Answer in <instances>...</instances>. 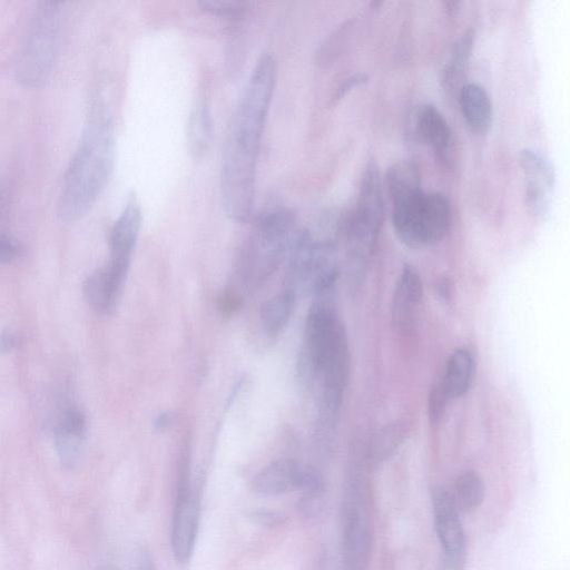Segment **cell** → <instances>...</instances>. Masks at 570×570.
<instances>
[{
	"label": "cell",
	"mask_w": 570,
	"mask_h": 570,
	"mask_svg": "<svg viewBox=\"0 0 570 570\" xmlns=\"http://www.w3.org/2000/svg\"><path fill=\"white\" fill-rule=\"evenodd\" d=\"M62 3L42 1L35 8L14 62L18 81L41 87L53 69L61 31Z\"/></svg>",
	"instance_id": "3"
},
{
	"label": "cell",
	"mask_w": 570,
	"mask_h": 570,
	"mask_svg": "<svg viewBox=\"0 0 570 570\" xmlns=\"http://www.w3.org/2000/svg\"><path fill=\"white\" fill-rule=\"evenodd\" d=\"M252 490L262 495L302 492L301 508L314 513L322 505L324 481L313 466L299 461L282 459L271 462L252 480Z\"/></svg>",
	"instance_id": "6"
},
{
	"label": "cell",
	"mask_w": 570,
	"mask_h": 570,
	"mask_svg": "<svg viewBox=\"0 0 570 570\" xmlns=\"http://www.w3.org/2000/svg\"><path fill=\"white\" fill-rule=\"evenodd\" d=\"M276 75L273 55L263 53L228 125L220 165V197L226 215L237 223L252 217L257 157Z\"/></svg>",
	"instance_id": "1"
},
{
	"label": "cell",
	"mask_w": 570,
	"mask_h": 570,
	"mask_svg": "<svg viewBox=\"0 0 570 570\" xmlns=\"http://www.w3.org/2000/svg\"><path fill=\"white\" fill-rule=\"evenodd\" d=\"M177 421V415L173 411H165L159 413L154 421V426L158 431H166L171 428Z\"/></svg>",
	"instance_id": "27"
},
{
	"label": "cell",
	"mask_w": 570,
	"mask_h": 570,
	"mask_svg": "<svg viewBox=\"0 0 570 570\" xmlns=\"http://www.w3.org/2000/svg\"><path fill=\"white\" fill-rule=\"evenodd\" d=\"M422 297V283L416 269L405 265L400 275L394 297L393 317L400 325L412 316Z\"/></svg>",
	"instance_id": "18"
},
{
	"label": "cell",
	"mask_w": 570,
	"mask_h": 570,
	"mask_svg": "<svg viewBox=\"0 0 570 570\" xmlns=\"http://www.w3.org/2000/svg\"><path fill=\"white\" fill-rule=\"evenodd\" d=\"M348 364L345 331L333 309L315 303L307 315L297 371L299 379L313 383L327 371Z\"/></svg>",
	"instance_id": "4"
},
{
	"label": "cell",
	"mask_w": 570,
	"mask_h": 570,
	"mask_svg": "<svg viewBox=\"0 0 570 570\" xmlns=\"http://www.w3.org/2000/svg\"><path fill=\"white\" fill-rule=\"evenodd\" d=\"M214 124L208 104L198 100L191 108L186 125L187 149L193 158L202 159L210 149Z\"/></svg>",
	"instance_id": "16"
},
{
	"label": "cell",
	"mask_w": 570,
	"mask_h": 570,
	"mask_svg": "<svg viewBox=\"0 0 570 570\" xmlns=\"http://www.w3.org/2000/svg\"><path fill=\"white\" fill-rule=\"evenodd\" d=\"M140 226L141 208L137 197L130 195L110 230L108 262L129 269Z\"/></svg>",
	"instance_id": "11"
},
{
	"label": "cell",
	"mask_w": 570,
	"mask_h": 570,
	"mask_svg": "<svg viewBox=\"0 0 570 570\" xmlns=\"http://www.w3.org/2000/svg\"><path fill=\"white\" fill-rule=\"evenodd\" d=\"M413 130L417 139L433 149L441 159L451 151L452 132L440 110L433 105L419 107L413 115Z\"/></svg>",
	"instance_id": "14"
},
{
	"label": "cell",
	"mask_w": 570,
	"mask_h": 570,
	"mask_svg": "<svg viewBox=\"0 0 570 570\" xmlns=\"http://www.w3.org/2000/svg\"><path fill=\"white\" fill-rule=\"evenodd\" d=\"M357 494H350L344 514L345 570H363L368 551V530Z\"/></svg>",
	"instance_id": "13"
},
{
	"label": "cell",
	"mask_w": 570,
	"mask_h": 570,
	"mask_svg": "<svg viewBox=\"0 0 570 570\" xmlns=\"http://www.w3.org/2000/svg\"><path fill=\"white\" fill-rule=\"evenodd\" d=\"M87 434V417L76 405H65L58 413L53 438L60 463L72 469L80 456Z\"/></svg>",
	"instance_id": "10"
},
{
	"label": "cell",
	"mask_w": 570,
	"mask_h": 570,
	"mask_svg": "<svg viewBox=\"0 0 570 570\" xmlns=\"http://www.w3.org/2000/svg\"><path fill=\"white\" fill-rule=\"evenodd\" d=\"M238 305L239 298L233 294L227 293L222 297L220 308L226 315L234 313L237 309Z\"/></svg>",
	"instance_id": "29"
},
{
	"label": "cell",
	"mask_w": 570,
	"mask_h": 570,
	"mask_svg": "<svg viewBox=\"0 0 570 570\" xmlns=\"http://www.w3.org/2000/svg\"><path fill=\"white\" fill-rule=\"evenodd\" d=\"M137 570H156L154 560L148 551H141L137 562Z\"/></svg>",
	"instance_id": "30"
},
{
	"label": "cell",
	"mask_w": 570,
	"mask_h": 570,
	"mask_svg": "<svg viewBox=\"0 0 570 570\" xmlns=\"http://www.w3.org/2000/svg\"><path fill=\"white\" fill-rule=\"evenodd\" d=\"M367 81V76L364 73H355L347 79L336 89L335 99H341L352 88L363 85Z\"/></svg>",
	"instance_id": "25"
},
{
	"label": "cell",
	"mask_w": 570,
	"mask_h": 570,
	"mask_svg": "<svg viewBox=\"0 0 570 570\" xmlns=\"http://www.w3.org/2000/svg\"><path fill=\"white\" fill-rule=\"evenodd\" d=\"M386 189L390 203L422 190L420 171L410 160H400L386 171Z\"/></svg>",
	"instance_id": "19"
},
{
	"label": "cell",
	"mask_w": 570,
	"mask_h": 570,
	"mask_svg": "<svg viewBox=\"0 0 570 570\" xmlns=\"http://www.w3.org/2000/svg\"><path fill=\"white\" fill-rule=\"evenodd\" d=\"M458 98L468 127L476 134L487 132L492 122V102L487 90L478 83H466Z\"/></svg>",
	"instance_id": "15"
},
{
	"label": "cell",
	"mask_w": 570,
	"mask_h": 570,
	"mask_svg": "<svg viewBox=\"0 0 570 570\" xmlns=\"http://www.w3.org/2000/svg\"><path fill=\"white\" fill-rule=\"evenodd\" d=\"M391 207L394 230L409 247L430 246L449 230L451 204L443 194L422 189L391 203Z\"/></svg>",
	"instance_id": "5"
},
{
	"label": "cell",
	"mask_w": 570,
	"mask_h": 570,
	"mask_svg": "<svg viewBox=\"0 0 570 570\" xmlns=\"http://www.w3.org/2000/svg\"><path fill=\"white\" fill-rule=\"evenodd\" d=\"M450 497L458 512H472L484 498V484L481 476L473 471L461 473L454 481L453 492Z\"/></svg>",
	"instance_id": "20"
},
{
	"label": "cell",
	"mask_w": 570,
	"mask_h": 570,
	"mask_svg": "<svg viewBox=\"0 0 570 570\" xmlns=\"http://www.w3.org/2000/svg\"><path fill=\"white\" fill-rule=\"evenodd\" d=\"M127 274V269L107 262L87 277L83 292L94 311L108 315L116 309Z\"/></svg>",
	"instance_id": "12"
},
{
	"label": "cell",
	"mask_w": 570,
	"mask_h": 570,
	"mask_svg": "<svg viewBox=\"0 0 570 570\" xmlns=\"http://www.w3.org/2000/svg\"><path fill=\"white\" fill-rule=\"evenodd\" d=\"M115 150L111 122L91 118L63 176L57 205L61 219L77 220L91 208L110 178Z\"/></svg>",
	"instance_id": "2"
},
{
	"label": "cell",
	"mask_w": 570,
	"mask_h": 570,
	"mask_svg": "<svg viewBox=\"0 0 570 570\" xmlns=\"http://www.w3.org/2000/svg\"><path fill=\"white\" fill-rule=\"evenodd\" d=\"M198 7L214 16L239 18L247 11L248 3L232 0H206L199 1Z\"/></svg>",
	"instance_id": "22"
},
{
	"label": "cell",
	"mask_w": 570,
	"mask_h": 570,
	"mask_svg": "<svg viewBox=\"0 0 570 570\" xmlns=\"http://www.w3.org/2000/svg\"><path fill=\"white\" fill-rule=\"evenodd\" d=\"M252 517L261 523L275 524L279 521V514L267 510H257L252 512Z\"/></svg>",
	"instance_id": "28"
},
{
	"label": "cell",
	"mask_w": 570,
	"mask_h": 570,
	"mask_svg": "<svg viewBox=\"0 0 570 570\" xmlns=\"http://www.w3.org/2000/svg\"><path fill=\"white\" fill-rule=\"evenodd\" d=\"M473 45V31L469 30L464 32L459 41L455 43L454 51L452 53L451 72L454 69L461 67L468 60L471 48Z\"/></svg>",
	"instance_id": "23"
},
{
	"label": "cell",
	"mask_w": 570,
	"mask_h": 570,
	"mask_svg": "<svg viewBox=\"0 0 570 570\" xmlns=\"http://www.w3.org/2000/svg\"><path fill=\"white\" fill-rule=\"evenodd\" d=\"M19 254L17 242L8 234L0 233V264L12 262Z\"/></svg>",
	"instance_id": "24"
},
{
	"label": "cell",
	"mask_w": 570,
	"mask_h": 570,
	"mask_svg": "<svg viewBox=\"0 0 570 570\" xmlns=\"http://www.w3.org/2000/svg\"><path fill=\"white\" fill-rule=\"evenodd\" d=\"M199 524V502L188 485L178 489L171 528L173 554L186 562L193 552Z\"/></svg>",
	"instance_id": "9"
},
{
	"label": "cell",
	"mask_w": 570,
	"mask_h": 570,
	"mask_svg": "<svg viewBox=\"0 0 570 570\" xmlns=\"http://www.w3.org/2000/svg\"><path fill=\"white\" fill-rule=\"evenodd\" d=\"M519 164L525 178V203L537 217L548 214L556 176L550 160L540 151L524 148L519 154Z\"/></svg>",
	"instance_id": "8"
},
{
	"label": "cell",
	"mask_w": 570,
	"mask_h": 570,
	"mask_svg": "<svg viewBox=\"0 0 570 570\" xmlns=\"http://www.w3.org/2000/svg\"><path fill=\"white\" fill-rule=\"evenodd\" d=\"M2 204H3V196H2V193H1V190H0V209H1V207H2Z\"/></svg>",
	"instance_id": "31"
},
{
	"label": "cell",
	"mask_w": 570,
	"mask_h": 570,
	"mask_svg": "<svg viewBox=\"0 0 570 570\" xmlns=\"http://www.w3.org/2000/svg\"><path fill=\"white\" fill-rule=\"evenodd\" d=\"M434 527L442 549L440 570H463L466 560V538L450 493L441 488L432 492Z\"/></svg>",
	"instance_id": "7"
},
{
	"label": "cell",
	"mask_w": 570,
	"mask_h": 570,
	"mask_svg": "<svg viewBox=\"0 0 570 570\" xmlns=\"http://www.w3.org/2000/svg\"><path fill=\"white\" fill-rule=\"evenodd\" d=\"M18 346V337L10 330H3L0 333V352L11 353Z\"/></svg>",
	"instance_id": "26"
},
{
	"label": "cell",
	"mask_w": 570,
	"mask_h": 570,
	"mask_svg": "<svg viewBox=\"0 0 570 570\" xmlns=\"http://www.w3.org/2000/svg\"><path fill=\"white\" fill-rule=\"evenodd\" d=\"M295 307V294L291 291L278 294L262 305L261 320L267 333L274 335L281 332Z\"/></svg>",
	"instance_id": "21"
},
{
	"label": "cell",
	"mask_w": 570,
	"mask_h": 570,
	"mask_svg": "<svg viewBox=\"0 0 570 570\" xmlns=\"http://www.w3.org/2000/svg\"><path fill=\"white\" fill-rule=\"evenodd\" d=\"M474 372V362L470 352L459 348L448 358L441 390L446 399L464 395L470 389Z\"/></svg>",
	"instance_id": "17"
}]
</instances>
